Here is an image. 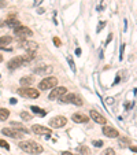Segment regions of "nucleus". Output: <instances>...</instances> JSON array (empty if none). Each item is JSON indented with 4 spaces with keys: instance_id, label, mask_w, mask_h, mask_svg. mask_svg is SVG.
Segmentation results:
<instances>
[{
    "instance_id": "18",
    "label": "nucleus",
    "mask_w": 137,
    "mask_h": 155,
    "mask_svg": "<svg viewBox=\"0 0 137 155\" xmlns=\"http://www.w3.org/2000/svg\"><path fill=\"white\" fill-rule=\"evenodd\" d=\"M19 82L22 87H29V85H32L33 82H34V78H33L32 76H25V77H22L19 80Z\"/></svg>"
},
{
    "instance_id": "20",
    "label": "nucleus",
    "mask_w": 137,
    "mask_h": 155,
    "mask_svg": "<svg viewBox=\"0 0 137 155\" xmlns=\"http://www.w3.org/2000/svg\"><path fill=\"white\" fill-rule=\"evenodd\" d=\"M30 110H32L34 114L40 115V117H45L47 115V111L42 110V109H40V107H37V106H32V107H30Z\"/></svg>"
},
{
    "instance_id": "6",
    "label": "nucleus",
    "mask_w": 137,
    "mask_h": 155,
    "mask_svg": "<svg viewBox=\"0 0 137 155\" xmlns=\"http://www.w3.org/2000/svg\"><path fill=\"white\" fill-rule=\"evenodd\" d=\"M67 124V120H66V117L63 115H58V117H54L49 120V126L54 128V129H59V128H63V126Z\"/></svg>"
},
{
    "instance_id": "19",
    "label": "nucleus",
    "mask_w": 137,
    "mask_h": 155,
    "mask_svg": "<svg viewBox=\"0 0 137 155\" xmlns=\"http://www.w3.org/2000/svg\"><path fill=\"white\" fill-rule=\"evenodd\" d=\"M13 41V37L11 36H1L0 37V48H4L6 45H8Z\"/></svg>"
},
{
    "instance_id": "9",
    "label": "nucleus",
    "mask_w": 137,
    "mask_h": 155,
    "mask_svg": "<svg viewBox=\"0 0 137 155\" xmlns=\"http://www.w3.org/2000/svg\"><path fill=\"white\" fill-rule=\"evenodd\" d=\"M1 133H3V135H6V136H8V137L18 139V140H21L23 137V133L19 132V130L14 129V128H3V129H1Z\"/></svg>"
},
{
    "instance_id": "11",
    "label": "nucleus",
    "mask_w": 137,
    "mask_h": 155,
    "mask_svg": "<svg viewBox=\"0 0 137 155\" xmlns=\"http://www.w3.org/2000/svg\"><path fill=\"white\" fill-rule=\"evenodd\" d=\"M36 74H40V76H49L52 73V66H48V65H40V66H36V67L33 69Z\"/></svg>"
},
{
    "instance_id": "40",
    "label": "nucleus",
    "mask_w": 137,
    "mask_h": 155,
    "mask_svg": "<svg viewBox=\"0 0 137 155\" xmlns=\"http://www.w3.org/2000/svg\"><path fill=\"white\" fill-rule=\"evenodd\" d=\"M0 62H3V55L0 54Z\"/></svg>"
},
{
    "instance_id": "17",
    "label": "nucleus",
    "mask_w": 137,
    "mask_h": 155,
    "mask_svg": "<svg viewBox=\"0 0 137 155\" xmlns=\"http://www.w3.org/2000/svg\"><path fill=\"white\" fill-rule=\"evenodd\" d=\"M11 126H13L14 129H16V130H19V132H22L23 135H25V133H29V129H28L26 126H23L22 124L16 122V121H11Z\"/></svg>"
},
{
    "instance_id": "32",
    "label": "nucleus",
    "mask_w": 137,
    "mask_h": 155,
    "mask_svg": "<svg viewBox=\"0 0 137 155\" xmlns=\"http://www.w3.org/2000/svg\"><path fill=\"white\" fill-rule=\"evenodd\" d=\"M7 6V1L6 0H0V8H4Z\"/></svg>"
},
{
    "instance_id": "3",
    "label": "nucleus",
    "mask_w": 137,
    "mask_h": 155,
    "mask_svg": "<svg viewBox=\"0 0 137 155\" xmlns=\"http://www.w3.org/2000/svg\"><path fill=\"white\" fill-rule=\"evenodd\" d=\"M58 85V78L54 76H48V77L42 78L39 84V89L41 91H47V89H54Z\"/></svg>"
},
{
    "instance_id": "28",
    "label": "nucleus",
    "mask_w": 137,
    "mask_h": 155,
    "mask_svg": "<svg viewBox=\"0 0 137 155\" xmlns=\"http://www.w3.org/2000/svg\"><path fill=\"white\" fill-rule=\"evenodd\" d=\"M106 26V22H103V21H100V22H99V26H98V29H96V32H100L101 29H103V28H104Z\"/></svg>"
},
{
    "instance_id": "35",
    "label": "nucleus",
    "mask_w": 137,
    "mask_h": 155,
    "mask_svg": "<svg viewBox=\"0 0 137 155\" xmlns=\"http://www.w3.org/2000/svg\"><path fill=\"white\" fill-rule=\"evenodd\" d=\"M10 103H11V104H15V103H16V99H15V97H11V99H10Z\"/></svg>"
},
{
    "instance_id": "8",
    "label": "nucleus",
    "mask_w": 137,
    "mask_h": 155,
    "mask_svg": "<svg viewBox=\"0 0 137 155\" xmlns=\"http://www.w3.org/2000/svg\"><path fill=\"white\" fill-rule=\"evenodd\" d=\"M14 34H15L18 39H25V37H28V36H32L33 32L28 28V26L21 25V26H18V28L14 29Z\"/></svg>"
},
{
    "instance_id": "12",
    "label": "nucleus",
    "mask_w": 137,
    "mask_h": 155,
    "mask_svg": "<svg viewBox=\"0 0 137 155\" xmlns=\"http://www.w3.org/2000/svg\"><path fill=\"white\" fill-rule=\"evenodd\" d=\"M101 132H103V135H104V136L110 137V139H115V137H118V136H119V132H118L115 128H112V126H107V125L103 126Z\"/></svg>"
},
{
    "instance_id": "4",
    "label": "nucleus",
    "mask_w": 137,
    "mask_h": 155,
    "mask_svg": "<svg viewBox=\"0 0 137 155\" xmlns=\"http://www.w3.org/2000/svg\"><path fill=\"white\" fill-rule=\"evenodd\" d=\"M18 94L23 97H30V99H37L40 96V92L39 89L36 88H32V87H22L18 89Z\"/></svg>"
},
{
    "instance_id": "14",
    "label": "nucleus",
    "mask_w": 137,
    "mask_h": 155,
    "mask_svg": "<svg viewBox=\"0 0 137 155\" xmlns=\"http://www.w3.org/2000/svg\"><path fill=\"white\" fill-rule=\"evenodd\" d=\"M91 118L93 120V122H98V124H100V125H106V122H107L104 117L96 110H91Z\"/></svg>"
},
{
    "instance_id": "23",
    "label": "nucleus",
    "mask_w": 137,
    "mask_h": 155,
    "mask_svg": "<svg viewBox=\"0 0 137 155\" xmlns=\"http://www.w3.org/2000/svg\"><path fill=\"white\" fill-rule=\"evenodd\" d=\"M21 118H22L23 121H32V114H29V113H26V111H21Z\"/></svg>"
},
{
    "instance_id": "22",
    "label": "nucleus",
    "mask_w": 137,
    "mask_h": 155,
    "mask_svg": "<svg viewBox=\"0 0 137 155\" xmlns=\"http://www.w3.org/2000/svg\"><path fill=\"white\" fill-rule=\"evenodd\" d=\"M10 117V111L7 110V109H0V121H6L7 118Z\"/></svg>"
},
{
    "instance_id": "27",
    "label": "nucleus",
    "mask_w": 137,
    "mask_h": 155,
    "mask_svg": "<svg viewBox=\"0 0 137 155\" xmlns=\"http://www.w3.org/2000/svg\"><path fill=\"white\" fill-rule=\"evenodd\" d=\"M67 62H68V65H70V67H71V70L75 71V65H74V62H73L71 56H67Z\"/></svg>"
},
{
    "instance_id": "2",
    "label": "nucleus",
    "mask_w": 137,
    "mask_h": 155,
    "mask_svg": "<svg viewBox=\"0 0 137 155\" xmlns=\"http://www.w3.org/2000/svg\"><path fill=\"white\" fill-rule=\"evenodd\" d=\"M19 148L25 152H29V154H41L42 152V147L36 143L34 140H28V142H21L19 144Z\"/></svg>"
},
{
    "instance_id": "29",
    "label": "nucleus",
    "mask_w": 137,
    "mask_h": 155,
    "mask_svg": "<svg viewBox=\"0 0 137 155\" xmlns=\"http://www.w3.org/2000/svg\"><path fill=\"white\" fill-rule=\"evenodd\" d=\"M93 145H95V147H101V145H103V142H101V140H95V142H93Z\"/></svg>"
},
{
    "instance_id": "1",
    "label": "nucleus",
    "mask_w": 137,
    "mask_h": 155,
    "mask_svg": "<svg viewBox=\"0 0 137 155\" xmlns=\"http://www.w3.org/2000/svg\"><path fill=\"white\" fill-rule=\"evenodd\" d=\"M33 58H34L33 54H25V55H21V56H15V58H13L11 61H8L7 67L10 69V70L19 69V67H22V66H25L26 63H29L30 61H33Z\"/></svg>"
},
{
    "instance_id": "16",
    "label": "nucleus",
    "mask_w": 137,
    "mask_h": 155,
    "mask_svg": "<svg viewBox=\"0 0 137 155\" xmlns=\"http://www.w3.org/2000/svg\"><path fill=\"white\" fill-rule=\"evenodd\" d=\"M6 25L7 26H10V28H18V26H21V23H19V21L16 19V15L15 14H11L8 18L6 19Z\"/></svg>"
},
{
    "instance_id": "10",
    "label": "nucleus",
    "mask_w": 137,
    "mask_h": 155,
    "mask_svg": "<svg viewBox=\"0 0 137 155\" xmlns=\"http://www.w3.org/2000/svg\"><path fill=\"white\" fill-rule=\"evenodd\" d=\"M32 132L36 133V135H40V136H45V137H49L51 133H52L49 128L42 126V125H33L32 126Z\"/></svg>"
},
{
    "instance_id": "13",
    "label": "nucleus",
    "mask_w": 137,
    "mask_h": 155,
    "mask_svg": "<svg viewBox=\"0 0 137 155\" xmlns=\"http://www.w3.org/2000/svg\"><path fill=\"white\" fill-rule=\"evenodd\" d=\"M22 47L25 48V51H26L28 54H33V55H34L36 51L39 49V45H37V43H34V41H25Z\"/></svg>"
},
{
    "instance_id": "41",
    "label": "nucleus",
    "mask_w": 137,
    "mask_h": 155,
    "mask_svg": "<svg viewBox=\"0 0 137 155\" xmlns=\"http://www.w3.org/2000/svg\"><path fill=\"white\" fill-rule=\"evenodd\" d=\"M0 78H1V74H0Z\"/></svg>"
},
{
    "instance_id": "33",
    "label": "nucleus",
    "mask_w": 137,
    "mask_h": 155,
    "mask_svg": "<svg viewBox=\"0 0 137 155\" xmlns=\"http://www.w3.org/2000/svg\"><path fill=\"white\" fill-rule=\"evenodd\" d=\"M111 39H112V34H111V33H110V34H108V39H107V41H106V43H104V45H107V44H108V43H110V41H111Z\"/></svg>"
},
{
    "instance_id": "31",
    "label": "nucleus",
    "mask_w": 137,
    "mask_h": 155,
    "mask_svg": "<svg viewBox=\"0 0 137 155\" xmlns=\"http://www.w3.org/2000/svg\"><path fill=\"white\" fill-rule=\"evenodd\" d=\"M54 44H55L56 47H60V40H59L58 37H54Z\"/></svg>"
},
{
    "instance_id": "34",
    "label": "nucleus",
    "mask_w": 137,
    "mask_h": 155,
    "mask_svg": "<svg viewBox=\"0 0 137 155\" xmlns=\"http://www.w3.org/2000/svg\"><path fill=\"white\" fill-rule=\"evenodd\" d=\"M60 155H74L73 152H70V151H62V154Z\"/></svg>"
},
{
    "instance_id": "24",
    "label": "nucleus",
    "mask_w": 137,
    "mask_h": 155,
    "mask_svg": "<svg viewBox=\"0 0 137 155\" xmlns=\"http://www.w3.org/2000/svg\"><path fill=\"white\" fill-rule=\"evenodd\" d=\"M119 144H121V147L129 145V144H130V140L126 139V137H121V139H119Z\"/></svg>"
},
{
    "instance_id": "7",
    "label": "nucleus",
    "mask_w": 137,
    "mask_h": 155,
    "mask_svg": "<svg viewBox=\"0 0 137 155\" xmlns=\"http://www.w3.org/2000/svg\"><path fill=\"white\" fill-rule=\"evenodd\" d=\"M59 102H62V103H73V104H75V106H81L82 104V100L74 94L65 95V96H62L59 99Z\"/></svg>"
},
{
    "instance_id": "37",
    "label": "nucleus",
    "mask_w": 137,
    "mask_h": 155,
    "mask_svg": "<svg viewBox=\"0 0 137 155\" xmlns=\"http://www.w3.org/2000/svg\"><path fill=\"white\" fill-rule=\"evenodd\" d=\"M130 150L133 152H137V147H134V145H130Z\"/></svg>"
},
{
    "instance_id": "15",
    "label": "nucleus",
    "mask_w": 137,
    "mask_h": 155,
    "mask_svg": "<svg viewBox=\"0 0 137 155\" xmlns=\"http://www.w3.org/2000/svg\"><path fill=\"white\" fill-rule=\"evenodd\" d=\"M73 121L74 122H77V124H86L89 121V117H86L85 114H82V113H75V114H73Z\"/></svg>"
},
{
    "instance_id": "25",
    "label": "nucleus",
    "mask_w": 137,
    "mask_h": 155,
    "mask_svg": "<svg viewBox=\"0 0 137 155\" xmlns=\"http://www.w3.org/2000/svg\"><path fill=\"white\" fill-rule=\"evenodd\" d=\"M0 147H1V148H6V150H10V144H8L6 140H1V139H0Z\"/></svg>"
},
{
    "instance_id": "39",
    "label": "nucleus",
    "mask_w": 137,
    "mask_h": 155,
    "mask_svg": "<svg viewBox=\"0 0 137 155\" xmlns=\"http://www.w3.org/2000/svg\"><path fill=\"white\" fill-rule=\"evenodd\" d=\"M75 55H81V49H80V48L75 49Z\"/></svg>"
},
{
    "instance_id": "5",
    "label": "nucleus",
    "mask_w": 137,
    "mask_h": 155,
    "mask_svg": "<svg viewBox=\"0 0 137 155\" xmlns=\"http://www.w3.org/2000/svg\"><path fill=\"white\" fill-rule=\"evenodd\" d=\"M67 94V88L66 87H55L51 92H49V96L48 99L49 100H55V99H60L62 96Z\"/></svg>"
},
{
    "instance_id": "21",
    "label": "nucleus",
    "mask_w": 137,
    "mask_h": 155,
    "mask_svg": "<svg viewBox=\"0 0 137 155\" xmlns=\"http://www.w3.org/2000/svg\"><path fill=\"white\" fill-rule=\"evenodd\" d=\"M77 152L81 155H91V151H89V148L86 145H78L77 147Z\"/></svg>"
},
{
    "instance_id": "26",
    "label": "nucleus",
    "mask_w": 137,
    "mask_h": 155,
    "mask_svg": "<svg viewBox=\"0 0 137 155\" xmlns=\"http://www.w3.org/2000/svg\"><path fill=\"white\" fill-rule=\"evenodd\" d=\"M101 155H115V151L112 148H107L101 152Z\"/></svg>"
},
{
    "instance_id": "30",
    "label": "nucleus",
    "mask_w": 137,
    "mask_h": 155,
    "mask_svg": "<svg viewBox=\"0 0 137 155\" xmlns=\"http://www.w3.org/2000/svg\"><path fill=\"white\" fill-rule=\"evenodd\" d=\"M125 45H126V44H122V45H121V55H119V59H121V61H122V59H124V51H125Z\"/></svg>"
},
{
    "instance_id": "38",
    "label": "nucleus",
    "mask_w": 137,
    "mask_h": 155,
    "mask_svg": "<svg viewBox=\"0 0 137 155\" xmlns=\"http://www.w3.org/2000/svg\"><path fill=\"white\" fill-rule=\"evenodd\" d=\"M112 102H114V99H112V97H107V103H112Z\"/></svg>"
},
{
    "instance_id": "36",
    "label": "nucleus",
    "mask_w": 137,
    "mask_h": 155,
    "mask_svg": "<svg viewBox=\"0 0 137 155\" xmlns=\"http://www.w3.org/2000/svg\"><path fill=\"white\" fill-rule=\"evenodd\" d=\"M42 0H34V6H39V4H41Z\"/></svg>"
}]
</instances>
